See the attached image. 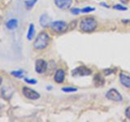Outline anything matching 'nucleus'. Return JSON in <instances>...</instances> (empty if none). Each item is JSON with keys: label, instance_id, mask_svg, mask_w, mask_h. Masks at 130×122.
Instances as JSON below:
<instances>
[{"label": "nucleus", "instance_id": "f257e3e1", "mask_svg": "<svg viewBox=\"0 0 130 122\" xmlns=\"http://www.w3.org/2000/svg\"><path fill=\"white\" fill-rule=\"evenodd\" d=\"M49 42H50V36L48 35L47 33L42 32L35 39L34 42V47L35 50L38 51L43 50L48 46Z\"/></svg>", "mask_w": 130, "mask_h": 122}, {"label": "nucleus", "instance_id": "f03ea898", "mask_svg": "<svg viewBox=\"0 0 130 122\" xmlns=\"http://www.w3.org/2000/svg\"><path fill=\"white\" fill-rule=\"evenodd\" d=\"M97 26V20L93 17H85L81 20L80 23V28L85 33H91L94 31Z\"/></svg>", "mask_w": 130, "mask_h": 122}, {"label": "nucleus", "instance_id": "7ed1b4c3", "mask_svg": "<svg viewBox=\"0 0 130 122\" xmlns=\"http://www.w3.org/2000/svg\"><path fill=\"white\" fill-rule=\"evenodd\" d=\"M51 28L54 32L59 34V33H63L67 30L68 24L63 20H56L51 23Z\"/></svg>", "mask_w": 130, "mask_h": 122}, {"label": "nucleus", "instance_id": "20e7f679", "mask_svg": "<svg viewBox=\"0 0 130 122\" xmlns=\"http://www.w3.org/2000/svg\"><path fill=\"white\" fill-rule=\"evenodd\" d=\"M91 73H92V71L85 66H79L72 71V75L74 77L89 76Z\"/></svg>", "mask_w": 130, "mask_h": 122}, {"label": "nucleus", "instance_id": "39448f33", "mask_svg": "<svg viewBox=\"0 0 130 122\" xmlns=\"http://www.w3.org/2000/svg\"><path fill=\"white\" fill-rule=\"evenodd\" d=\"M22 92L24 97L30 100H36V99H38L40 98V95L38 92L35 91L34 89H30L28 87H24L22 89Z\"/></svg>", "mask_w": 130, "mask_h": 122}, {"label": "nucleus", "instance_id": "423d86ee", "mask_svg": "<svg viewBox=\"0 0 130 122\" xmlns=\"http://www.w3.org/2000/svg\"><path fill=\"white\" fill-rule=\"evenodd\" d=\"M106 98L108 99L109 100L116 101V102H120L123 99L122 95L118 92L116 89H111L107 91V93L106 94Z\"/></svg>", "mask_w": 130, "mask_h": 122}, {"label": "nucleus", "instance_id": "0eeeda50", "mask_svg": "<svg viewBox=\"0 0 130 122\" xmlns=\"http://www.w3.org/2000/svg\"><path fill=\"white\" fill-rule=\"evenodd\" d=\"M48 65L47 63L44 59H38L35 64V70L38 73L42 74L47 70Z\"/></svg>", "mask_w": 130, "mask_h": 122}, {"label": "nucleus", "instance_id": "6e6552de", "mask_svg": "<svg viewBox=\"0 0 130 122\" xmlns=\"http://www.w3.org/2000/svg\"><path fill=\"white\" fill-rule=\"evenodd\" d=\"M55 5L60 9H68L71 7L72 0H55Z\"/></svg>", "mask_w": 130, "mask_h": 122}, {"label": "nucleus", "instance_id": "1a4fd4ad", "mask_svg": "<svg viewBox=\"0 0 130 122\" xmlns=\"http://www.w3.org/2000/svg\"><path fill=\"white\" fill-rule=\"evenodd\" d=\"M64 78H65V72L63 69H58L55 73V77H54L55 81L59 84L63 83Z\"/></svg>", "mask_w": 130, "mask_h": 122}, {"label": "nucleus", "instance_id": "9d476101", "mask_svg": "<svg viewBox=\"0 0 130 122\" xmlns=\"http://www.w3.org/2000/svg\"><path fill=\"white\" fill-rule=\"evenodd\" d=\"M120 81L121 84L124 85V86L130 88V76L128 75L127 73L124 72H120Z\"/></svg>", "mask_w": 130, "mask_h": 122}, {"label": "nucleus", "instance_id": "9b49d317", "mask_svg": "<svg viewBox=\"0 0 130 122\" xmlns=\"http://www.w3.org/2000/svg\"><path fill=\"white\" fill-rule=\"evenodd\" d=\"M52 23L51 18L49 16L44 14L40 17V24L42 27L46 28L48 26H51V24Z\"/></svg>", "mask_w": 130, "mask_h": 122}, {"label": "nucleus", "instance_id": "f8f14e48", "mask_svg": "<svg viewBox=\"0 0 130 122\" xmlns=\"http://www.w3.org/2000/svg\"><path fill=\"white\" fill-rule=\"evenodd\" d=\"M17 25H18V20L16 19H11L8 20L6 24L7 28L10 30L15 29V28L17 27Z\"/></svg>", "mask_w": 130, "mask_h": 122}, {"label": "nucleus", "instance_id": "ddd939ff", "mask_svg": "<svg viewBox=\"0 0 130 122\" xmlns=\"http://www.w3.org/2000/svg\"><path fill=\"white\" fill-rule=\"evenodd\" d=\"M93 82H94V85L96 86H102V85H104V78L102 77L100 74H97L94 77V79H93Z\"/></svg>", "mask_w": 130, "mask_h": 122}, {"label": "nucleus", "instance_id": "4468645a", "mask_svg": "<svg viewBox=\"0 0 130 122\" xmlns=\"http://www.w3.org/2000/svg\"><path fill=\"white\" fill-rule=\"evenodd\" d=\"M35 34V29H34V24H30L29 28H28V34H27V38L28 40L31 41L34 38V36Z\"/></svg>", "mask_w": 130, "mask_h": 122}, {"label": "nucleus", "instance_id": "2eb2a0df", "mask_svg": "<svg viewBox=\"0 0 130 122\" xmlns=\"http://www.w3.org/2000/svg\"><path fill=\"white\" fill-rule=\"evenodd\" d=\"M38 2V0H26L25 1V7L27 9H31V8L35 5V3Z\"/></svg>", "mask_w": 130, "mask_h": 122}, {"label": "nucleus", "instance_id": "dca6fc26", "mask_svg": "<svg viewBox=\"0 0 130 122\" xmlns=\"http://www.w3.org/2000/svg\"><path fill=\"white\" fill-rule=\"evenodd\" d=\"M11 75L14 76L17 78H22L24 77V72L21 70H18V71H13L11 72Z\"/></svg>", "mask_w": 130, "mask_h": 122}, {"label": "nucleus", "instance_id": "f3484780", "mask_svg": "<svg viewBox=\"0 0 130 122\" xmlns=\"http://www.w3.org/2000/svg\"><path fill=\"white\" fill-rule=\"evenodd\" d=\"M62 90L65 93H72V92H76L77 91V88L74 87H63L62 89Z\"/></svg>", "mask_w": 130, "mask_h": 122}, {"label": "nucleus", "instance_id": "a211bd4d", "mask_svg": "<svg viewBox=\"0 0 130 122\" xmlns=\"http://www.w3.org/2000/svg\"><path fill=\"white\" fill-rule=\"evenodd\" d=\"M93 11H95L94 7H84L82 10H81V12L83 13H89V12H91Z\"/></svg>", "mask_w": 130, "mask_h": 122}, {"label": "nucleus", "instance_id": "6ab92c4d", "mask_svg": "<svg viewBox=\"0 0 130 122\" xmlns=\"http://www.w3.org/2000/svg\"><path fill=\"white\" fill-rule=\"evenodd\" d=\"M113 8L115 10H118V11H126L128 9L126 7L122 6V5H120V4H116V5H115L113 7Z\"/></svg>", "mask_w": 130, "mask_h": 122}, {"label": "nucleus", "instance_id": "aec40b11", "mask_svg": "<svg viewBox=\"0 0 130 122\" xmlns=\"http://www.w3.org/2000/svg\"><path fill=\"white\" fill-rule=\"evenodd\" d=\"M71 12L73 15H78L80 12H81V10L79 8H72V9H71Z\"/></svg>", "mask_w": 130, "mask_h": 122}, {"label": "nucleus", "instance_id": "412c9836", "mask_svg": "<svg viewBox=\"0 0 130 122\" xmlns=\"http://www.w3.org/2000/svg\"><path fill=\"white\" fill-rule=\"evenodd\" d=\"M24 81H26L27 83L28 84H32V85H34L37 83V81L35 79H28V78H25L24 79Z\"/></svg>", "mask_w": 130, "mask_h": 122}, {"label": "nucleus", "instance_id": "4be33fe9", "mask_svg": "<svg viewBox=\"0 0 130 122\" xmlns=\"http://www.w3.org/2000/svg\"><path fill=\"white\" fill-rule=\"evenodd\" d=\"M125 116H127L128 119L130 120V106L128 108H127V109L125 110Z\"/></svg>", "mask_w": 130, "mask_h": 122}, {"label": "nucleus", "instance_id": "5701e85b", "mask_svg": "<svg viewBox=\"0 0 130 122\" xmlns=\"http://www.w3.org/2000/svg\"><path fill=\"white\" fill-rule=\"evenodd\" d=\"M105 72H107V73H105V74L109 75V74H111V73H112L113 72L111 70H109V69H107V70H105Z\"/></svg>", "mask_w": 130, "mask_h": 122}, {"label": "nucleus", "instance_id": "b1692460", "mask_svg": "<svg viewBox=\"0 0 130 122\" xmlns=\"http://www.w3.org/2000/svg\"><path fill=\"white\" fill-rule=\"evenodd\" d=\"M101 5H102V6H103V7H107V8H109V7H110L107 5V4H106V3H101Z\"/></svg>", "mask_w": 130, "mask_h": 122}, {"label": "nucleus", "instance_id": "393cba45", "mask_svg": "<svg viewBox=\"0 0 130 122\" xmlns=\"http://www.w3.org/2000/svg\"><path fill=\"white\" fill-rule=\"evenodd\" d=\"M120 1H121L122 3H127L128 0H120Z\"/></svg>", "mask_w": 130, "mask_h": 122}, {"label": "nucleus", "instance_id": "a878e982", "mask_svg": "<svg viewBox=\"0 0 130 122\" xmlns=\"http://www.w3.org/2000/svg\"><path fill=\"white\" fill-rule=\"evenodd\" d=\"M2 81H3V80H2V77H0V85H1V84H2Z\"/></svg>", "mask_w": 130, "mask_h": 122}]
</instances>
